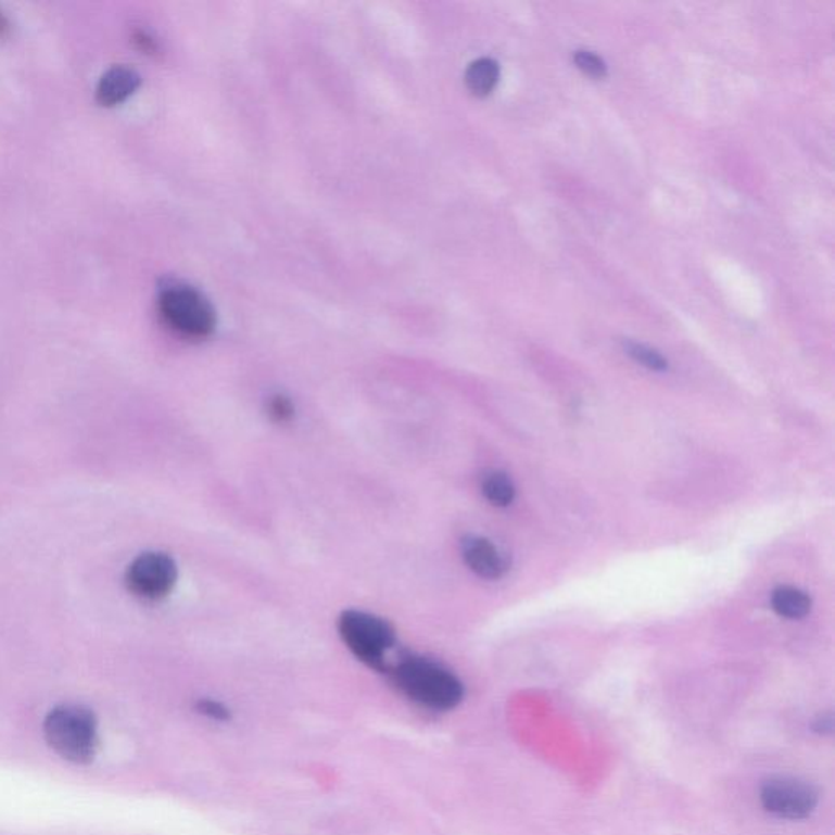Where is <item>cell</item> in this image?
<instances>
[{
  "label": "cell",
  "instance_id": "9a60e30c",
  "mask_svg": "<svg viewBox=\"0 0 835 835\" xmlns=\"http://www.w3.org/2000/svg\"><path fill=\"white\" fill-rule=\"evenodd\" d=\"M266 408H268V415L271 416V420H275L276 423H288V421L294 418V403H292L289 396L281 395V393L273 395Z\"/></svg>",
  "mask_w": 835,
  "mask_h": 835
},
{
  "label": "cell",
  "instance_id": "277c9868",
  "mask_svg": "<svg viewBox=\"0 0 835 835\" xmlns=\"http://www.w3.org/2000/svg\"><path fill=\"white\" fill-rule=\"evenodd\" d=\"M338 632L360 662L376 671H387V655L395 645V632L387 620L363 610H344L338 620Z\"/></svg>",
  "mask_w": 835,
  "mask_h": 835
},
{
  "label": "cell",
  "instance_id": "ba28073f",
  "mask_svg": "<svg viewBox=\"0 0 835 835\" xmlns=\"http://www.w3.org/2000/svg\"><path fill=\"white\" fill-rule=\"evenodd\" d=\"M141 86V74L129 64H113L100 77L97 99L103 105L125 102Z\"/></svg>",
  "mask_w": 835,
  "mask_h": 835
},
{
  "label": "cell",
  "instance_id": "3957f363",
  "mask_svg": "<svg viewBox=\"0 0 835 835\" xmlns=\"http://www.w3.org/2000/svg\"><path fill=\"white\" fill-rule=\"evenodd\" d=\"M165 324L188 338H206L216 328V311L203 292L180 281H165L159 291Z\"/></svg>",
  "mask_w": 835,
  "mask_h": 835
},
{
  "label": "cell",
  "instance_id": "8fae6325",
  "mask_svg": "<svg viewBox=\"0 0 835 835\" xmlns=\"http://www.w3.org/2000/svg\"><path fill=\"white\" fill-rule=\"evenodd\" d=\"M482 493L492 505L498 508L509 506L515 499L516 489L511 479L503 472H490L482 482Z\"/></svg>",
  "mask_w": 835,
  "mask_h": 835
},
{
  "label": "cell",
  "instance_id": "7c38bea8",
  "mask_svg": "<svg viewBox=\"0 0 835 835\" xmlns=\"http://www.w3.org/2000/svg\"><path fill=\"white\" fill-rule=\"evenodd\" d=\"M623 350L632 357L636 363L642 366L648 367V369L656 370V372H662L668 369V360L661 356L656 350L646 346V344L635 343V341H625L623 343Z\"/></svg>",
  "mask_w": 835,
  "mask_h": 835
},
{
  "label": "cell",
  "instance_id": "6da1fadb",
  "mask_svg": "<svg viewBox=\"0 0 835 835\" xmlns=\"http://www.w3.org/2000/svg\"><path fill=\"white\" fill-rule=\"evenodd\" d=\"M387 672L408 700L427 710H454L466 694L463 682L451 669L425 656H402Z\"/></svg>",
  "mask_w": 835,
  "mask_h": 835
},
{
  "label": "cell",
  "instance_id": "e0dca14e",
  "mask_svg": "<svg viewBox=\"0 0 835 835\" xmlns=\"http://www.w3.org/2000/svg\"><path fill=\"white\" fill-rule=\"evenodd\" d=\"M834 730V718L828 714V717H822L819 718L818 724H815V731H819V733H831V731Z\"/></svg>",
  "mask_w": 835,
  "mask_h": 835
},
{
  "label": "cell",
  "instance_id": "4fadbf2b",
  "mask_svg": "<svg viewBox=\"0 0 835 835\" xmlns=\"http://www.w3.org/2000/svg\"><path fill=\"white\" fill-rule=\"evenodd\" d=\"M198 713L201 717L207 718L211 721H217V723H226L232 717V711L223 701L214 700V698H201L194 705Z\"/></svg>",
  "mask_w": 835,
  "mask_h": 835
},
{
  "label": "cell",
  "instance_id": "7a4b0ae2",
  "mask_svg": "<svg viewBox=\"0 0 835 835\" xmlns=\"http://www.w3.org/2000/svg\"><path fill=\"white\" fill-rule=\"evenodd\" d=\"M45 736L54 752L74 763L90 762L99 744L96 717L79 705L51 710L45 721Z\"/></svg>",
  "mask_w": 835,
  "mask_h": 835
},
{
  "label": "cell",
  "instance_id": "2e32d148",
  "mask_svg": "<svg viewBox=\"0 0 835 835\" xmlns=\"http://www.w3.org/2000/svg\"><path fill=\"white\" fill-rule=\"evenodd\" d=\"M132 38H135L136 45H138L141 50L148 51V53H154V51H157V41H155V38L152 37L149 31L136 30L135 35H132Z\"/></svg>",
  "mask_w": 835,
  "mask_h": 835
},
{
  "label": "cell",
  "instance_id": "ac0fdd59",
  "mask_svg": "<svg viewBox=\"0 0 835 835\" xmlns=\"http://www.w3.org/2000/svg\"><path fill=\"white\" fill-rule=\"evenodd\" d=\"M12 24L11 18L5 15V12L0 9V38L8 37L11 34Z\"/></svg>",
  "mask_w": 835,
  "mask_h": 835
},
{
  "label": "cell",
  "instance_id": "52a82bcc",
  "mask_svg": "<svg viewBox=\"0 0 835 835\" xmlns=\"http://www.w3.org/2000/svg\"><path fill=\"white\" fill-rule=\"evenodd\" d=\"M463 557L467 567L485 580H498L506 571V560L502 552L479 535H469L463 541Z\"/></svg>",
  "mask_w": 835,
  "mask_h": 835
},
{
  "label": "cell",
  "instance_id": "30bf717a",
  "mask_svg": "<svg viewBox=\"0 0 835 835\" xmlns=\"http://www.w3.org/2000/svg\"><path fill=\"white\" fill-rule=\"evenodd\" d=\"M772 607L786 619H802L811 610V599L802 591L783 586L773 591Z\"/></svg>",
  "mask_w": 835,
  "mask_h": 835
},
{
  "label": "cell",
  "instance_id": "5b68a950",
  "mask_svg": "<svg viewBox=\"0 0 835 835\" xmlns=\"http://www.w3.org/2000/svg\"><path fill=\"white\" fill-rule=\"evenodd\" d=\"M177 564L164 552H146L126 570L129 591L142 599L157 600L167 596L177 583Z\"/></svg>",
  "mask_w": 835,
  "mask_h": 835
},
{
  "label": "cell",
  "instance_id": "5bb4252c",
  "mask_svg": "<svg viewBox=\"0 0 835 835\" xmlns=\"http://www.w3.org/2000/svg\"><path fill=\"white\" fill-rule=\"evenodd\" d=\"M574 64L583 71L587 76L594 77V79H603L607 76V66L597 54L591 53V51H577L573 56Z\"/></svg>",
  "mask_w": 835,
  "mask_h": 835
},
{
  "label": "cell",
  "instance_id": "9c48e42d",
  "mask_svg": "<svg viewBox=\"0 0 835 835\" xmlns=\"http://www.w3.org/2000/svg\"><path fill=\"white\" fill-rule=\"evenodd\" d=\"M499 79V66L492 58H480L470 64L466 84L473 96L485 97L493 92Z\"/></svg>",
  "mask_w": 835,
  "mask_h": 835
},
{
  "label": "cell",
  "instance_id": "8992f818",
  "mask_svg": "<svg viewBox=\"0 0 835 835\" xmlns=\"http://www.w3.org/2000/svg\"><path fill=\"white\" fill-rule=\"evenodd\" d=\"M814 786L798 779L780 776L766 782L760 789V801L766 811L782 819H805L818 806Z\"/></svg>",
  "mask_w": 835,
  "mask_h": 835
}]
</instances>
